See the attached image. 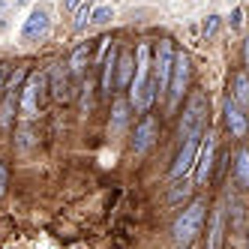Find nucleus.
Returning <instances> with one entry per match:
<instances>
[{"mask_svg": "<svg viewBox=\"0 0 249 249\" xmlns=\"http://www.w3.org/2000/svg\"><path fill=\"white\" fill-rule=\"evenodd\" d=\"M174 45L165 39V42H159V51H156V60H153V78L159 84V96H162L168 90V84H171V69H174Z\"/></svg>", "mask_w": 249, "mask_h": 249, "instance_id": "obj_4", "label": "nucleus"}, {"mask_svg": "<svg viewBox=\"0 0 249 249\" xmlns=\"http://www.w3.org/2000/svg\"><path fill=\"white\" fill-rule=\"evenodd\" d=\"M9 78H12V69L6 63H0V96H3V87L9 84Z\"/></svg>", "mask_w": 249, "mask_h": 249, "instance_id": "obj_24", "label": "nucleus"}, {"mask_svg": "<svg viewBox=\"0 0 249 249\" xmlns=\"http://www.w3.org/2000/svg\"><path fill=\"white\" fill-rule=\"evenodd\" d=\"M180 249H189V243H186V246H180Z\"/></svg>", "mask_w": 249, "mask_h": 249, "instance_id": "obj_29", "label": "nucleus"}, {"mask_svg": "<svg viewBox=\"0 0 249 249\" xmlns=\"http://www.w3.org/2000/svg\"><path fill=\"white\" fill-rule=\"evenodd\" d=\"M213 150H216V138L213 135H201V147H198V159H195V183H204L213 168Z\"/></svg>", "mask_w": 249, "mask_h": 249, "instance_id": "obj_9", "label": "nucleus"}, {"mask_svg": "<svg viewBox=\"0 0 249 249\" xmlns=\"http://www.w3.org/2000/svg\"><path fill=\"white\" fill-rule=\"evenodd\" d=\"M42 84H45V78H42L39 72H33V75H27V84L21 87V114H24L27 120L36 117V102H39Z\"/></svg>", "mask_w": 249, "mask_h": 249, "instance_id": "obj_10", "label": "nucleus"}, {"mask_svg": "<svg viewBox=\"0 0 249 249\" xmlns=\"http://www.w3.org/2000/svg\"><path fill=\"white\" fill-rule=\"evenodd\" d=\"M222 231H225V207L219 204L210 216V231H207V249H222Z\"/></svg>", "mask_w": 249, "mask_h": 249, "instance_id": "obj_13", "label": "nucleus"}, {"mask_svg": "<svg viewBox=\"0 0 249 249\" xmlns=\"http://www.w3.org/2000/svg\"><path fill=\"white\" fill-rule=\"evenodd\" d=\"M6 180H9V174H6V165L0 162V195L6 192Z\"/></svg>", "mask_w": 249, "mask_h": 249, "instance_id": "obj_26", "label": "nucleus"}, {"mask_svg": "<svg viewBox=\"0 0 249 249\" xmlns=\"http://www.w3.org/2000/svg\"><path fill=\"white\" fill-rule=\"evenodd\" d=\"M90 15H93V6H90V3H81V6L75 9V30H84L87 21H90Z\"/></svg>", "mask_w": 249, "mask_h": 249, "instance_id": "obj_21", "label": "nucleus"}, {"mask_svg": "<svg viewBox=\"0 0 249 249\" xmlns=\"http://www.w3.org/2000/svg\"><path fill=\"white\" fill-rule=\"evenodd\" d=\"M189 189H192V183L183 177V183H177V189H171V195H168V201H180L183 195H189Z\"/></svg>", "mask_w": 249, "mask_h": 249, "instance_id": "obj_22", "label": "nucleus"}, {"mask_svg": "<svg viewBox=\"0 0 249 249\" xmlns=\"http://www.w3.org/2000/svg\"><path fill=\"white\" fill-rule=\"evenodd\" d=\"M126 111H129V105L123 102V99H117V102H114V114H111V132H114V135L126 126Z\"/></svg>", "mask_w": 249, "mask_h": 249, "instance_id": "obj_18", "label": "nucleus"}, {"mask_svg": "<svg viewBox=\"0 0 249 249\" xmlns=\"http://www.w3.org/2000/svg\"><path fill=\"white\" fill-rule=\"evenodd\" d=\"M153 141H156V120L153 117H144L138 123V129H135V138H132V153H147L153 147Z\"/></svg>", "mask_w": 249, "mask_h": 249, "instance_id": "obj_11", "label": "nucleus"}, {"mask_svg": "<svg viewBox=\"0 0 249 249\" xmlns=\"http://www.w3.org/2000/svg\"><path fill=\"white\" fill-rule=\"evenodd\" d=\"M204 135V132H201ZM201 135H192L183 141L180 153H177L174 165H171V180H180V177H186L192 168H195V159H198V147H201Z\"/></svg>", "mask_w": 249, "mask_h": 249, "instance_id": "obj_5", "label": "nucleus"}, {"mask_svg": "<svg viewBox=\"0 0 249 249\" xmlns=\"http://www.w3.org/2000/svg\"><path fill=\"white\" fill-rule=\"evenodd\" d=\"M81 3H84V0H63V6H66L69 12H75V9H78Z\"/></svg>", "mask_w": 249, "mask_h": 249, "instance_id": "obj_27", "label": "nucleus"}, {"mask_svg": "<svg viewBox=\"0 0 249 249\" xmlns=\"http://www.w3.org/2000/svg\"><path fill=\"white\" fill-rule=\"evenodd\" d=\"M111 21H114V9H111V6H93L90 24H96V27H105V24H111Z\"/></svg>", "mask_w": 249, "mask_h": 249, "instance_id": "obj_19", "label": "nucleus"}, {"mask_svg": "<svg viewBox=\"0 0 249 249\" xmlns=\"http://www.w3.org/2000/svg\"><path fill=\"white\" fill-rule=\"evenodd\" d=\"M117 57H120V51L111 45V51L105 54V63H102V90H111V84H114V75H117Z\"/></svg>", "mask_w": 249, "mask_h": 249, "instance_id": "obj_14", "label": "nucleus"}, {"mask_svg": "<svg viewBox=\"0 0 249 249\" xmlns=\"http://www.w3.org/2000/svg\"><path fill=\"white\" fill-rule=\"evenodd\" d=\"M225 123H228V129L234 138H243L249 132V117H246V108L234 99V96H228L225 99Z\"/></svg>", "mask_w": 249, "mask_h": 249, "instance_id": "obj_8", "label": "nucleus"}, {"mask_svg": "<svg viewBox=\"0 0 249 249\" xmlns=\"http://www.w3.org/2000/svg\"><path fill=\"white\" fill-rule=\"evenodd\" d=\"M48 27H51V18H48V12L45 9H30V15L21 21V42H39L48 36Z\"/></svg>", "mask_w": 249, "mask_h": 249, "instance_id": "obj_6", "label": "nucleus"}, {"mask_svg": "<svg viewBox=\"0 0 249 249\" xmlns=\"http://www.w3.org/2000/svg\"><path fill=\"white\" fill-rule=\"evenodd\" d=\"M216 24H219V15H207L204 18V36H213V33H216Z\"/></svg>", "mask_w": 249, "mask_h": 249, "instance_id": "obj_23", "label": "nucleus"}, {"mask_svg": "<svg viewBox=\"0 0 249 249\" xmlns=\"http://www.w3.org/2000/svg\"><path fill=\"white\" fill-rule=\"evenodd\" d=\"M204 120H207V99H204V93H192L186 111H183V120H180V138L186 141L192 135H201Z\"/></svg>", "mask_w": 249, "mask_h": 249, "instance_id": "obj_2", "label": "nucleus"}, {"mask_svg": "<svg viewBox=\"0 0 249 249\" xmlns=\"http://www.w3.org/2000/svg\"><path fill=\"white\" fill-rule=\"evenodd\" d=\"M237 180L243 186H249V150H237Z\"/></svg>", "mask_w": 249, "mask_h": 249, "instance_id": "obj_20", "label": "nucleus"}, {"mask_svg": "<svg viewBox=\"0 0 249 249\" xmlns=\"http://www.w3.org/2000/svg\"><path fill=\"white\" fill-rule=\"evenodd\" d=\"M87 63H90V48L87 45H78L75 51H72V57H69V72L72 75H84V69H87Z\"/></svg>", "mask_w": 249, "mask_h": 249, "instance_id": "obj_15", "label": "nucleus"}, {"mask_svg": "<svg viewBox=\"0 0 249 249\" xmlns=\"http://www.w3.org/2000/svg\"><path fill=\"white\" fill-rule=\"evenodd\" d=\"M186 81H189V57L180 51V54H174L171 84H168V102H171V108L180 102V96H183V90H186Z\"/></svg>", "mask_w": 249, "mask_h": 249, "instance_id": "obj_7", "label": "nucleus"}, {"mask_svg": "<svg viewBox=\"0 0 249 249\" xmlns=\"http://www.w3.org/2000/svg\"><path fill=\"white\" fill-rule=\"evenodd\" d=\"M204 210H207V204L198 198V201H192L180 216H177V222L171 228V237H174L177 246H186V243H192L195 237H198V231L204 225Z\"/></svg>", "mask_w": 249, "mask_h": 249, "instance_id": "obj_1", "label": "nucleus"}, {"mask_svg": "<svg viewBox=\"0 0 249 249\" xmlns=\"http://www.w3.org/2000/svg\"><path fill=\"white\" fill-rule=\"evenodd\" d=\"M51 84H54V96L57 99H66L69 96V81H66V72H63L60 63L51 69Z\"/></svg>", "mask_w": 249, "mask_h": 249, "instance_id": "obj_17", "label": "nucleus"}, {"mask_svg": "<svg viewBox=\"0 0 249 249\" xmlns=\"http://www.w3.org/2000/svg\"><path fill=\"white\" fill-rule=\"evenodd\" d=\"M132 75H135V57L129 54V51H120L117 57V75H114V87H129L132 84Z\"/></svg>", "mask_w": 249, "mask_h": 249, "instance_id": "obj_12", "label": "nucleus"}, {"mask_svg": "<svg viewBox=\"0 0 249 249\" xmlns=\"http://www.w3.org/2000/svg\"><path fill=\"white\" fill-rule=\"evenodd\" d=\"M240 24H243V9L237 6L234 12H231V27H240Z\"/></svg>", "mask_w": 249, "mask_h": 249, "instance_id": "obj_25", "label": "nucleus"}, {"mask_svg": "<svg viewBox=\"0 0 249 249\" xmlns=\"http://www.w3.org/2000/svg\"><path fill=\"white\" fill-rule=\"evenodd\" d=\"M153 78V69H150V45H138V60H135V75H132V84H129V102L138 105L141 93H144V87L150 84Z\"/></svg>", "mask_w": 249, "mask_h": 249, "instance_id": "obj_3", "label": "nucleus"}, {"mask_svg": "<svg viewBox=\"0 0 249 249\" xmlns=\"http://www.w3.org/2000/svg\"><path fill=\"white\" fill-rule=\"evenodd\" d=\"M231 96H234L243 108L249 111V75L246 72H237L234 75V93H231Z\"/></svg>", "mask_w": 249, "mask_h": 249, "instance_id": "obj_16", "label": "nucleus"}, {"mask_svg": "<svg viewBox=\"0 0 249 249\" xmlns=\"http://www.w3.org/2000/svg\"><path fill=\"white\" fill-rule=\"evenodd\" d=\"M15 3H18V6H21V3H27V0H15Z\"/></svg>", "mask_w": 249, "mask_h": 249, "instance_id": "obj_28", "label": "nucleus"}]
</instances>
